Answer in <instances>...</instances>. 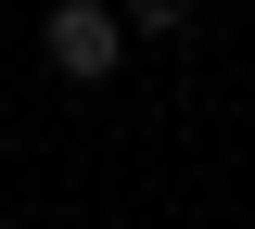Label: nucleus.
<instances>
[{
	"label": "nucleus",
	"mask_w": 255,
	"mask_h": 229,
	"mask_svg": "<svg viewBox=\"0 0 255 229\" xmlns=\"http://www.w3.org/2000/svg\"><path fill=\"white\" fill-rule=\"evenodd\" d=\"M38 64H51L64 89H102V76L128 64V13H115V0H51V26H38Z\"/></svg>",
	"instance_id": "f257e3e1"
},
{
	"label": "nucleus",
	"mask_w": 255,
	"mask_h": 229,
	"mask_svg": "<svg viewBox=\"0 0 255 229\" xmlns=\"http://www.w3.org/2000/svg\"><path fill=\"white\" fill-rule=\"evenodd\" d=\"M191 26V0H128V38H179Z\"/></svg>",
	"instance_id": "f03ea898"
}]
</instances>
